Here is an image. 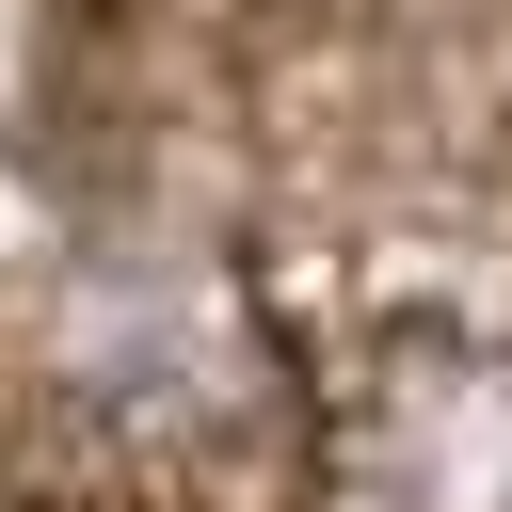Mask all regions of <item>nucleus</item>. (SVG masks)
Segmentation results:
<instances>
[{
    "label": "nucleus",
    "mask_w": 512,
    "mask_h": 512,
    "mask_svg": "<svg viewBox=\"0 0 512 512\" xmlns=\"http://www.w3.org/2000/svg\"><path fill=\"white\" fill-rule=\"evenodd\" d=\"M352 496L368 512H512V352H416L352 400Z\"/></svg>",
    "instance_id": "obj_1"
}]
</instances>
